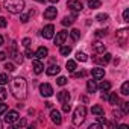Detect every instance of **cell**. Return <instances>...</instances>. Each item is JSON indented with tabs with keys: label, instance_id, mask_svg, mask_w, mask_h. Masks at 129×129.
<instances>
[{
	"label": "cell",
	"instance_id": "cell-7",
	"mask_svg": "<svg viewBox=\"0 0 129 129\" xmlns=\"http://www.w3.org/2000/svg\"><path fill=\"white\" fill-rule=\"evenodd\" d=\"M67 6H69L73 12H79V11H82V8H84L82 2H79V0H69Z\"/></svg>",
	"mask_w": 129,
	"mask_h": 129
},
{
	"label": "cell",
	"instance_id": "cell-43",
	"mask_svg": "<svg viewBox=\"0 0 129 129\" xmlns=\"http://www.w3.org/2000/svg\"><path fill=\"white\" fill-rule=\"evenodd\" d=\"M6 24H8L6 18L5 17H0V27H6Z\"/></svg>",
	"mask_w": 129,
	"mask_h": 129
},
{
	"label": "cell",
	"instance_id": "cell-52",
	"mask_svg": "<svg viewBox=\"0 0 129 129\" xmlns=\"http://www.w3.org/2000/svg\"><path fill=\"white\" fill-rule=\"evenodd\" d=\"M2 44H3V37L0 35V46H2Z\"/></svg>",
	"mask_w": 129,
	"mask_h": 129
},
{
	"label": "cell",
	"instance_id": "cell-49",
	"mask_svg": "<svg viewBox=\"0 0 129 129\" xmlns=\"http://www.w3.org/2000/svg\"><path fill=\"white\" fill-rule=\"evenodd\" d=\"M97 127H102V124H91L90 129H97Z\"/></svg>",
	"mask_w": 129,
	"mask_h": 129
},
{
	"label": "cell",
	"instance_id": "cell-48",
	"mask_svg": "<svg viewBox=\"0 0 129 129\" xmlns=\"http://www.w3.org/2000/svg\"><path fill=\"white\" fill-rule=\"evenodd\" d=\"M84 75H85L84 72H81V73H75V78H82Z\"/></svg>",
	"mask_w": 129,
	"mask_h": 129
},
{
	"label": "cell",
	"instance_id": "cell-44",
	"mask_svg": "<svg viewBox=\"0 0 129 129\" xmlns=\"http://www.w3.org/2000/svg\"><path fill=\"white\" fill-rule=\"evenodd\" d=\"M14 58H15V61H17L18 64H21V62H23V55H21V53H17Z\"/></svg>",
	"mask_w": 129,
	"mask_h": 129
},
{
	"label": "cell",
	"instance_id": "cell-18",
	"mask_svg": "<svg viewBox=\"0 0 129 129\" xmlns=\"http://www.w3.org/2000/svg\"><path fill=\"white\" fill-rule=\"evenodd\" d=\"M111 105H117L118 103V96L117 93H108V99H106Z\"/></svg>",
	"mask_w": 129,
	"mask_h": 129
},
{
	"label": "cell",
	"instance_id": "cell-32",
	"mask_svg": "<svg viewBox=\"0 0 129 129\" xmlns=\"http://www.w3.org/2000/svg\"><path fill=\"white\" fill-rule=\"evenodd\" d=\"M129 112V102H123L121 103V114H127Z\"/></svg>",
	"mask_w": 129,
	"mask_h": 129
},
{
	"label": "cell",
	"instance_id": "cell-42",
	"mask_svg": "<svg viewBox=\"0 0 129 129\" xmlns=\"http://www.w3.org/2000/svg\"><path fill=\"white\" fill-rule=\"evenodd\" d=\"M123 21H129V9H124V12H123Z\"/></svg>",
	"mask_w": 129,
	"mask_h": 129
},
{
	"label": "cell",
	"instance_id": "cell-19",
	"mask_svg": "<svg viewBox=\"0 0 129 129\" xmlns=\"http://www.w3.org/2000/svg\"><path fill=\"white\" fill-rule=\"evenodd\" d=\"M100 5H102V0H88V6L91 9H97L100 8Z\"/></svg>",
	"mask_w": 129,
	"mask_h": 129
},
{
	"label": "cell",
	"instance_id": "cell-15",
	"mask_svg": "<svg viewBox=\"0 0 129 129\" xmlns=\"http://www.w3.org/2000/svg\"><path fill=\"white\" fill-rule=\"evenodd\" d=\"M93 49H94V52H96L97 55L105 53V44H103L102 41H96V43H93Z\"/></svg>",
	"mask_w": 129,
	"mask_h": 129
},
{
	"label": "cell",
	"instance_id": "cell-22",
	"mask_svg": "<svg viewBox=\"0 0 129 129\" xmlns=\"http://www.w3.org/2000/svg\"><path fill=\"white\" fill-rule=\"evenodd\" d=\"M87 90H88V93H94V91L97 90L96 81H88V82H87Z\"/></svg>",
	"mask_w": 129,
	"mask_h": 129
},
{
	"label": "cell",
	"instance_id": "cell-29",
	"mask_svg": "<svg viewBox=\"0 0 129 129\" xmlns=\"http://www.w3.org/2000/svg\"><path fill=\"white\" fill-rule=\"evenodd\" d=\"M9 78H8V73H3V75H0V85H5L8 84Z\"/></svg>",
	"mask_w": 129,
	"mask_h": 129
},
{
	"label": "cell",
	"instance_id": "cell-46",
	"mask_svg": "<svg viewBox=\"0 0 129 129\" xmlns=\"http://www.w3.org/2000/svg\"><path fill=\"white\" fill-rule=\"evenodd\" d=\"M5 58H6V53L5 52H0V61H5Z\"/></svg>",
	"mask_w": 129,
	"mask_h": 129
},
{
	"label": "cell",
	"instance_id": "cell-38",
	"mask_svg": "<svg viewBox=\"0 0 129 129\" xmlns=\"http://www.w3.org/2000/svg\"><path fill=\"white\" fill-rule=\"evenodd\" d=\"M96 20L102 23V21H105V20H108V14H99V15L96 17Z\"/></svg>",
	"mask_w": 129,
	"mask_h": 129
},
{
	"label": "cell",
	"instance_id": "cell-9",
	"mask_svg": "<svg viewBox=\"0 0 129 129\" xmlns=\"http://www.w3.org/2000/svg\"><path fill=\"white\" fill-rule=\"evenodd\" d=\"M127 37H129V30H127V29H120V30L117 32V40H118L121 44H126Z\"/></svg>",
	"mask_w": 129,
	"mask_h": 129
},
{
	"label": "cell",
	"instance_id": "cell-30",
	"mask_svg": "<svg viewBox=\"0 0 129 129\" xmlns=\"http://www.w3.org/2000/svg\"><path fill=\"white\" fill-rule=\"evenodd\" d=\"M109 88H111V84H109L108 81H103V82L100 84V90H102V91H108Z\"/></svg>",
	"mask_w": 129,
	"mask_h": 129
},
{
	"label": "cell",
	"instance_id": "cell-8",
	"mask_svg": "<svg viewBox=\"0 0 129 129\" xmlns=\"http://www.w3.org/2000/svg\"><path fill=\"white\" fill-rule=\"evenodd\" d=\"M67 37H69V32H67V30H61V32H58L56 37H55V44H56V46H62L64 41L67 40Z\"/></svg>",
	"mask_w": 129,
	"mask_h": 129
},
{
	"label": "cell",
	"instance_id": "cell-50",
	"mask_svg": "<svg viewBox=\"0 0 129 129\" xmlns=\"http://www.w3.org/2000/svg\"><path fill=\"white\" fill-rule=\"evenodd\" d=\"M102 99H105V100H106V99H108V93H106V91H105V93H103V94H102Z\"/></svg>",
	"mask_w": 129,
	"mask_h": 129
},
{
	"label": "cell",
	"instance_id": "cell-39",
	"mask_svg": "<svg viewBox=\"0 0 129 129\" xmlns=\"http://www.w3.org/2000/svg\"><path fill=\"white\" fill-rule=\"evenodd\" d=\"M24 55H26L27 58H30V59H32V58H35V52H32L29 47H26V52H24Z\"/></svg>",
	"mask_w": 129,
	"mask_h": 129
},
{
	"label": "cell",
	"instance_id": "cell-53",
	"mask_svg": "<svg viewBox=\"0 0 129 129\" xmlns=\"http://www.w3.org/2000/svg\"><path fill=\"white\" fill-rule=\"evenodd\" d=\"M50 2H52V3H56V2H59V0H50Z\"/></svg>",
	"mask_w": 129,
	"mask_h": 129
},
{
	"label": "cell",
	"instance_id": "cell-28",
	"mask_svg": "<svg viewBox=\"0 0 129 129\" xmlns=\"http://www.w3.org/2000/svg\"><path fill=\"white\" fill-rule=\"evenodd\" d=\"M120 93H121L123 96H127V94H129V82H123V85H121V90H120Z\"/></svg>",
	"mask_w": 129,
	"mask_h": 129
},
{
	"label": "cell",
	"instance_id": "cell-35",
	"mask_svg": "<svg viewBox=\"0 0 129 129\" xmlns=\"http://www.w3.org/2000/svg\"><path fill=\"white\" fill-rule=\"evenodd\" d=\"M27 124V121H26V118H21L20 121H17L15 124H14V127H23V126H26Z\"/></svg>",
	"mask_w": 129,
	"mask_h": 129
},
{
	"label": "cell",
	"instance_id": "cell-45",
	"mask_svg": "<svg viewBox=\"0 0 129 129\" xmlns=\"http://www.w3.org/2000/svg\"><path fill=\"white\" fill-rule=\"evenodd\" d=\"M21 44H23L24 47H29V44H30V38H24V40L21 41Z\"/></svg>",
	"mask_w": 129,
	"mask_h": 129
},
{
	"label": "cell",
	"instance_id": "cell-12",
	"mask_svg": "<svg viewBox=\"0 0 129 129\" xmlns=\"http://www.w3.org/2000/svg\"><path fill=\"white\" fill-rule=\"evenodd\" d=\"M47 55H49V50H47V47H44V46L38 47V50L35 52V58H37V59H44Z\"/></svg>",
	"mask_w": 129,
	"mask_h": 129
},
{
	"label": "cell",
	"instance_id": "cell-34",
	"mask_svg": "<svg viewBox=\"0 0 129 129\" xmlns=\"http://www.w3.org/2000/svg\"><path fill=\"white\" fill-rule=\"evenodd\" d=\"M5 69H6V72L11 73V72L15 70V66H14V64H11V62H6V64H5Z\"/></svg>",
	"mask_w": 129,
	"mask_h": 129
},
{
	"label": "cell",
	"instance_id": "cell-26",
	"mask_svg": "<svg viewBox=\"0 0 129 129\" xmlns=\"http://www.w3.org/2000/svg\"><path fill=\"white\" fill-rule=\"evenodd\" d=\"M75 17H76V15H73V17H64L61 23H62L64 26H70V24H73V18H75Z\"/></svg>",
	"mask_w": 129,
	"mask_h": 129
},
{
	"label": "cell",
	"instance_id": "cell-6",
	"mask_svg": "<svg viewBox=\"0 0 129 129\" xmlns=\"http://www.w3.org/2000/svg\"><path fill=\"white\" fill-rule=\"evenodd\" d=\"M40 93H41L43 97H50L53 94V88H52L50 84H41L40 85Z\"/></svg>",
	"mask_w": 129,
	"mask_h": 129
},
{
	"label": "cell",
	"instance_id": "cell-2",
	"mask_svg": "<svg viewBox=\"0 0 129 129\" xmlns=\"http://www.w3.org/2000/svg\"><path fill=\"white\" fill-rule=\"evenodd\" d=\"M3 5L11 14H20L24 9V0H3Z\"/></svg>",
	"mask_w": 129,
	"mask_h": 129
},
{
	"label": "cell",
	"instance_id": "cell-36",
	"mask_svg": "<svg viewBox=\"0 0 129 129\" xmlns=\"http://www.w3.org/2000/svg\"><path fill=\"white\" fill-rule=\"evenodd\" d=\"M6 96H8L6 90H5V88H2V87H0V102H2V100H5V99H6Z\"/></svg>",
	"mask_w": 129,
	"mask_h": 129
},
{
	"label": "cell",
	"instance_id": "cell-10",
	"mask_svg": "<svg viewBox=\"0 0 129 129\" xmlns=\"http://www.w3.org/2000/svg\"><path fill=\"white\" fill-rule=\"evenodd\" d=\"M56 14H58L56 8L50 6V8H47V9L44 11V18H46V20H53V18L56 17Z\"/></svg>",
	"mask_w": 129,
	"mask_h": 129
},
{
	"label": "cell",
	"instance_id": "cell-37",
	"mask_svg": "<svg viewBox=\"0 0 129 129\" xmlns=\"http://www.w3.org/2000/svg\"><path fill=\"white\" fill-rule=\"evenodd\" d=\"M70 109H72V106H70L69 102H64V103H62V111H64V112H70Z\"/></svg>",
	"mask_w": 129,
	"mask_h": 129
},
{
	"label": "cell",
	"instance_id": "cell-14",
	"mask_svg": "<svg viewBox=\"0 0 129 129\" xmlns=\"http://www.w3.org/2000/svg\"><path fill=\"white\" fill-rule=\"evenodd\" d=\"M56 97H58V100H59L61 103H64V102H70V93L66 91V90H64V91H59Z\"/></svg>",
	"mask_w": 129,
	"mask_h": 129
},
{
	"label": "cell",
	"instance_id": "cell-5",
	"mask_svg": "<svg viewBox=\"0 0 129 129\" xmlns=\"http://www.w3.org/2000/svg\"><path fill=\"white\" fill-rule=\"evenodd\" d=\"M53 34H55V26H53V24H47V26H44L43 30H41V35H43L46 40L53 38Z\"/></svg>",
	"mask_w": 129,
	"mask_h": 129
},
{
	"label": "cell",
	"instance_id": "cell-31",
	"mask_svg": "<svg viewBox=\"0 0 129 129\" xmlns=\"http://www.w3.org/2000/svg\"><path fill=\"white\" fill-rule=\"evenodd\" d=\"M34 15V11H29V14H23L21 15V21L23 23H27L29 21V17H32Z\"/></svg>",
	"mask_w": 129,
	"mask_h": 129
},
{
	"label": "cell",
	"instance_id": "cell-4",
	"mask_svg": "<svg viewBox=\"0 0 129 129\" xmlns=\"http://www.w3.org/2000/svg\"><path fill=\"white\" fill-rule=\"evenodd\" d=\"M18 118H20V114H18L17 111H8V112H6V115L3 117L5 123H8V124H11V123H15Z\"/></svg>",
	"mask_w": 129,
	"mask_h": 129
},
{
	"label": "cell",
	"instance_id": "cell-27",
	"mask_svg": "<svg viewBox=\"0 0 129 129\" xmlns=\"http://www.w3.org/2000/svg\"><path fill=\"white\" fill-rule=\"evenodd\" d=\"M76 59L81 61V62H87V61H88V56H87L85 53H82V52H78V53H76Z\"/></svg>",
	"mask_w": 129,
	"mask_h": 129
},
{
	"label": "cell",
	"instance_id": "cell-51",
	"mask_svg": "<svg viewBox=\"0 0 129 129\" xmlns=\"http://www.w3.org/2000/svg\"><path fill=\"white\" fill-rule=\"evenodd\" d=\"M44 105H46V108H52V103H50V102H46Z\"/></svg>",
	"mask_w": 129,
	"mask_h": 129
},
{
	"label": "cell",
	"instance_id": "cell-25",
	"mask_svg": "<svg viewBox=\"0 0 129 129\" xmlns=\"http://www.w3.org/2000/svg\"><path fill=\"white\" fill-rule=\"evenodd\" d=\"M70 37H72V40H73V41H78V40L81 38V30H78V29H73V30L70 32Z\"/></svg>",
	"mask_w": 129,
	"mask_h": 129
},
{
	"label": "cell",
	"instance_id": "cell-20",
	"mask_svg": "<svg viewBox=\"0 0 129 129\" xmlns=\"http://www.w3.org/2000/svg\"><path fill=\"white\" fill-rule=\"evenodd\" d=\"M59 47H61L59 53H61L62 56H69V55L72 53V47H69V46H59Z\"/></svg>",
	"mask_w": 129,
	"mask_h": 129
},
{
	"label": "cell",
	"instance_id": "cell-11",
	"mask_svg": "<svg viewBox=\"0 0 129 129\" xmlns=\"http://www.w3.org/2000/svg\"><path fill=\"white\" fill-rule=\"evenodd\" d=\"M50 118H52V121H53L55 124H61V123H62L61 112H59V111H56V109H52V112H50Z\"/></svg>",
	"mask_w": 129,
	"mask_h": 129
},
{
	"label": "cell",
	"instance_id": "cell-1",
	"mask_svg": "<svg viewBox=\"0 0 129 129\" xmlns=\"http://www.w3.org/2000/svg\"><path fill=\"white\" fill-rule=\"evenodd\" d=\"M11 88H12V94H14L15 99H20V100L26 99V96H27V84H26L24 78L18 76V78L12 79Z\"/></svg>",
	"mask_w": 129,
	"mask_h": 129
},
{
	"label": "cell",
	"instance_id": "cell-23",
	"mask_svg": "<svg viewBox=\"0 0 129 129\" xmlns=\"http://www.w3.org/2000/svg\"><path fill=\"white\" fill-rule=\"evenodd\" d=\"M66 67H67V70H69L70 73H73V72L76 70V62H75V61H72V59H69V61H67V64H66Z\"/></svg>",
	"mask_w": 129,
	"mask_h": 129
},
{
	"label": "cell",
	"instance_id": "cell-24",
	"mask_svg": "<svg viewBox=\"0 0 129 129\" xmlns=\"http://www.w3.org/2000/svg\"><path fill=\"white\" fill-rule=\"evenodd\" d=\"M91 112L96 114V115H103V108H102L100 105H94V106L91 108Z\"/></svg>",
	"mask_w": 129,
	"mask_h": 129
},
{
	"label": "cell",
	"instance_id": "cell-47",
	"mask_svg": "<svg viewBox=\"0 0 129 129\" xmlns=\"http://www.w3.org/2000/svg\"><path fill=\"white\" fill-rule=\"evenodd\" d=\"M114 115H115V118H120L121 117V112L120 111H114Z\"/></svg>",
	"mask_w": 129,
	"mask_h": 129
},
{
	"label": "cell",
	"instance_id": "cell-21",
	"mask_svg": "<svg viewBox=\"0 0 129 129\" xmlns=\"http://www.w3.org/2000/svg\"><path fill=\"white\" fill-rule=\"evenodd\" d=\"M111 61V53H105L103 58H96V62H100V64H108Z\"/></svg>",
	"mask_w": 129,
	"mask_h": 129
},
{
	"label": "cell",
	"instance_id": "cell-3",
	"mask_svg": "<svg viewBox=\"0 0 129 129\" xmlns=\"http://www.w3.org/2000/svg\"><path fill=\"white\" fill-rule=\"evenodd\" d=\"M85 115H87V108L84 105L78 106L75 109V114H73V124L75 126H81L84 123V120H85Z\"/></svg>",
	"mask_w": 129,
	"mask_h": 129
},
{
	"label": "cell",
	"instance_id": "cell-16",
	"mask_svg": "<svg viewBox=\"0 0 129 129\" xmlns=\"http://www.w3.org/2000/svg\"><path fill=\"white\" fill-rule=\"evenodd\" d=\"M32 69H34V72H35L37 75H40V73H43L44 66H43V62H41V61L35 59V61H34V64H32Z\"/></svg>",
	"mask_w": 129,
	"mask_h": 129
},
{
	"label": "cell",
	"instance_id": "cell-33",
	"mask_svg": "<svg viewBox=\"0 0 129 129\" xmlns=\"http://www.w3.org/2000/svg\"><path fill=\"white\" fill-rule=\"evenodd\" d=\"M56 84H58V85H61V87H64V85L67 84V78H64V76H59V78L56 79Z\"/></svg>",
	"mask_w": 129,
	"mask_h": 129
},
{
	"label": "cell",
	"instance_id": "cell-41",
	"mask_svg": "<svg viewBox=\"0 0 129 129\" xmlns=\"http://www.w3.org/2000/svg\"><path fill=\"white\" fill-rule=\"evenodd\" d=\"M8 111V105H5V103H0V115L2 114H5Z\"/></svg>",
	"mask_w": 129,
	"mask_h": 129
},
{
	"label": "cell",
	"instance_id": "cell-40",
	"mask_svg": "<svg viewBox=\"0 0 129 129\" xmlns=\"http://www.w3.org/2000/svg\"><path fill=\"white\" fill-rule=\"evenodd\" d=\"M105 35H106V30H105V29L96 30V37H97V38H102V37H105Z\"/></svg>",
	"mask_w": 129,
	"mask_h": 129
},
{
	"label": "cell",
	"instance_id": "cell-13",
	"mask_svg": "<svg viewBox=\"0 0 129 129\" xmlns=\"http://www.w3.org/2000/svg\"><path fill=\"white\" fill-rule=\"evenodd\" d=\"M91 75H93V78L94 79H102L103 76H105V70L103 69H100V67H96V69H91Z\"/></svg>",
	"mask_w": 129,
	"mask_h": 129
},
{
	"label": "cell",
	"instance_id": "cell-17",
	"mask_svg": "<svg viewBox=\"0 0 129 129\" xmlns=\"http://www.w3.org/2000/svg\"><path fill=\"white\" fill-rule=\"evenodd\" d=\"M59 70H61V69H59V66H50V67L46 70V73H47L49 76H55V75H58V73H59Z\"/></svg>",
	"mask_w": 129,
	"mask_h": 129
}]
</instances>
